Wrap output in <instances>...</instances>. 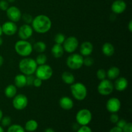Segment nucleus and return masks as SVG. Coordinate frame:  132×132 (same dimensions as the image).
Returning <instances> with one entry per match:
<instances>
[{
    "label": "nucleus",
    "instance_id": "nucleus-1",
    "mask_svg": "<svg viewBox=\"0 0 132 132\" xmlns=\"http://www.w3.org/2000/svg\"><path fill=\"white\" fill-rule=\"evenodd\" d=\"M32 27L34 30L38 34H45L50 30L52 23L49 17L44 14H40L33 18Z\"/></svg>",
    "mask_w": 132,
    "mask_h": 132
},
{
    "label": "nucleus",
    "instance_id": "nucleus-2",
    "mask_svg": "<svg viewBox=\"0 0 132 132\" xmlns=\"http://www.w3.org/2000/svg\"><path fill=\"white\" fill-rule=\"evenodd\" d=\"M37 66L35 59L26 57L19 61V69L21 73L25 76H29L34 74Z\"/></svg>",
    "mask_w": 132,
    "mask_h": 132
},
{
    "label": "nucleus",
    "instance_id": "nucleus-3",
    "mask_svg": "<svg viewBox=\"0 0 132 132\" xmlns=\"http://www.w3.org/2000/svg\"><path fill=\"white\" fill-rule=\"evenodd\" d=\"M70 92L72 96L77 101H83L86 99L88 94L87 88L83 83L73 82L70 86Z\"/></svg>",
    "mask_w": 132,
    "mask_h": 132
},
{
    "label": "nucleus",
    "instance_id": "nucleus-4",
    "mask_svg": "<svg viewBox=\"0 0 132 132\" xmlns=\"http://www.w3.org/2000/svg\"><path fill=\"white\" fill-rule=\"evenodd\" d=\"M14 49L17 54L20 56L28 57L33 51V46L27 40H19L14 45Z\"/></svg>",
    "mask_w": 132,
    "mask_h": 132
},
{
    "label": "nucleus",
    "instance_id": "nucleus-5",
    "mask_svg": "<svg viewBox=\"0 0 132 132\" xmlns=\"http://www.w3.org/2000/svg\"><path fill=\"white\" fill-rule=\"evenodd\" d=\"M84 57L81 54L72 53L67 57V65L71 70H79L83 66Z\"/></svg>",
    "mask_w": 132,
    "mask_h": 132
},
{
    "label": "nucleus",
    "instance_id": "nucleus-6",
    "mask_svg": "<svg viewBox=\"0 0 132 132\" xmlns=\"http://www.w3.org/2000/svg\"><path fill=\"white\" fill-rule=\"evenodd\" d=\"M53 75L52 68L48 64H42L37 66L35 72L36 77L40 79L42 81H47L50 79Z\"/></svg>",
    "mask_w": 132,
    "mask_h": 132
},
{
    "label": "nucleus",
    "instance_id": "nucleus-7",
    "mask_svg": "<svg viewBox=\"0 0 132 132\" xmlns=\"http://www.w3.org/2000/svg\"><path fill=\"white\" fill-rule=\"evenodd\" d=\"M92 119V113L88 109L83 108L77 112L76 116L77 123L80 126H86L89 125Z\"/></svg>",
    "mask_w": 132,
    "mask_h": 132
},
{
    "label": "nucleus",
    "instance_id": "nucleus-8",
    "mask_svg": "<svg viewBox=\"0 0 132 132\" xmlns=\"http://www.w3.org/2000/svg\"><path fill=\"white\" fill-rule=\"evenodd\" d=\"M113 84L111 81V80L104 79L100 81L97 86V91L100 95L103 96H107L109 95L113 92Z\"/></svg>",
    "mask_w": 132,
    "mask_h": 132
},
{
    "label": "nucleus",
    "instance_id": "nucleus-9",
    "mask_svg": "<svg viewBox=\"0 0 132 132\" xmlns=\"http://www.w3.org/2000/svg\"><path fill=\"white\" fill-rule=\"evenodd\" d=\"M12 99V106L17 110H23L28 106V99L24 94H16Z\"/></svg>",
    "mask_w": 132,
    "mask_h": 132
},
{
    "label": "nucleus",
    "instance_id": "nucleus-10",
    "mask_svg": "<svg viewBox=\"0 0 132 132\" xmlns=\"http://www.w3.org/2000/svg\"><path fill=\"white\" fill-rule=\"evenodd\" d=\"M62 45L64 52L69 54H72L78 48L79 41L77 37L74 36H70L65 39Z\"/></svg>",
    "mask_w": 132,
    "mask_h": 132
},
{
    "label": "nucleus",
    "instance_id": "nucleus-11",
    "mask_svg": "<svg viewBox=\"0 0 132 132\" xmlns=\"http://www.w3.org/2000/svg\"><path fill=\"white\" fill-rule=\"evenodd\" d=\"M34 30L32 26L28 24H24L18 30V34L20 39L27 40L32 37Z\"/></svg>",
    "mask_w": 132,
    "mask_h": 132
},
{
    "label": "nucleus",
    "instance_id": "nucleus-12",
    "mask_svg": "<svg viewBox=\"0 0 132 132\" xmlns=\"http://www.w3.org/2000/svg\"><path fill=\"white\" fill-rule=\"evenodd\" d=\"M6 14L9 20L14 23L19 21L21 18V12L19 8L15 6H9L6 10Z\"/></svg>",
    "mask_w": 132,
    "mask_h": 132
},
{
    "label": "nucleus",
    "instance_id": "nucleus-13",
    "mask_svg": "<svg viewBox=\"0 0 132 132\" xmlns=\"http://www.w3.org/2000/svg\"><path fill=\"white\" fill-rule=\"evenodd\" d=\"M106 108L110 113H117L121 108V101L117 97L110 98L106 102Z\"/></svg>",
    "mask_w": 132,
    "mask_h": 132
},
{
    "label": "nucleus",
    "instance_id": "nucleus-14",
    "mask_svg": "<svg viewBox=\"0 0 132 132\" xmlns=\"http://www.w3.org/2000/svg\"><path fill=\"white\" fill-rule=\"evenodd\" d=\"M3 33L8 36H14L18 32V26L14 22L9 21H6L1 26Z\"/></svg>",
    "mask_w": 132,
    "mask_h": 132
},
{
    "label": "nucleus",
    "instance_id": "nucleus-15",
    "mask_svg": "<svg viewBox=\"0 0 132 132\" xmlns=\"http://www.w3.org/2000/svg\"><path fill=\"white\" fill-rule=\"evenodd\" d=\"M126 9V3L123 0H116L111 6V10L115 14H121Z\"/></svg>",
    "mask_w": 132,
    "mask_h": 132
},
{
    "label": "nucleus",
    "instance_id": "nucleus-16",
    "mask_svg": "<svg viewBox=\"0 0 132 132\" xmlns=\"http://www.w3.org/2000/svg\"><path fill=\"white\" fill-rule=\"evenodd\" d=\"M113 87L117 91L123 92L126 90L128 86V81L124 77H118L116 79Z\"/></svg>",
    "mask_w": 132,
    "mask_h": 132
},
{
    "label": "nucleus",
    "instance_id": "nucleus-17",
    "mask_svg": "<svg viewBox=\"0 0 132 132\" xmlns=\"http://www.w3.org/2000/svg\"><path fill=\"white\" fill-rule=\"evenodd\" d=\"M94 46L90 41H85L80 46V54L83 57L90 56L93 52Z\"/></svg>",
    "mask_w": 132,
    "mask_h": 132
},
{
    "label": "nucleus",
    "instance_id": "nucleus-18",
    "mask_svg": "<svg viewBox=\"0 0 132 132\" xmlns=\"http://www.w3.org/2000/svg\"><path fill=\"white\" fill-rule=\"evenodd\" d=\"M59 104L62 109L64 110H70L73 108L74 103L70 97L68 96H63L59 100Z\"/></svg>",
    "mask_w": 132,
    "mask_h": 132
},
{
    "label": "nucleus",
    "instance_id": "nucleus-19",
    "mask_svg": "<svg viewBox=\"0 0 132 132\" xmlns=\"http://www.w3.org/2000/svg\"><path fill=\"white\" fill-rule=\"evenodd\" d=\"M14 85L19 88L27 86V76L23 73L16 75L14 77Z\"/></svg>",
    "mask_w": 132,
    "mask_h": 132
},
{
    "label": "nucleus",
    "instance_id": "nucleus-20",
    "mask_svg": "<svg viewBox=\"0 0 132 132\" xmlns=\"http://www.w3.org/2000/svg\"><path fill=\"white\" fill-rule=\"evenodd\" d=\"M51 53L52 54L53 57L56 59L61 58L63 57V54L64 53V48L62 45H59V44H55L53 45L51 49Z\"/></svg>",
    "mask_w": 132,
    "mask_h": 132
},
{
    "label": "nucleus",
    "instance_id": "nucleus-21",
    "mask_svg": "<svg viewBox=\"0 0 132 132\" xmlns=\"http://www.w3.org/2000/svg\"><path fill=\"white\" fill-rule=\"evenodd\" d=\"M102 52L105 56L112 57L115 53V48L110 43H105L102 46Z\"/></svg>",
    "mask_w": 132,
    "mask_h": 132
},
{
    "label": "nucleus",
    "instance_id": "nucleus-22",
    "mask_svg": "<svg viewBox=\"0 0 132 132\" xmlns=\"http://www.w3.org/2000/svg\"><path fill=\"white\" fill-rule=\"evenodd\" d=\"M120 69L117 67H111L106 72V77L110 80H115L120 76Z\"/></svg>",
    "mask_w": 132,
    "mask_h": 132
},
{
    "label": "nucleus",
    "instance_id": "nucleus-23",
    "mask_svg": "<svg viewBox=\"0 0 132 132\" xmlns=\"http://www.w3.org/2000/svg\"><path fill=\"white\" fill-rule=\"evenodd\" d=\"M61 79L64 83L70 85L75 82V81H76L73 74L70 72H63L61 75Z\"/></svg>",
    "mask_w": 132,
    "mask_h": 132
},
{
    "label": "nucleus",
    "instance_id": "nucleus-24",
    "mask_svg": "<svg viewBox=\"0 0 132 132\" xmlns=\"http://www.w3.org/2000/svg\"><path fill=\"white\" fill-rule=\"evenodd\" d=\"M5 96L9 99H12L17 94V87L14 85H9L5 89Z\"/></svg>",
    "mask_w": 132,
    "mask_h": 132
},
{
    "label": "nucleus",
    "instance_id": "nucleus-25",
    "mask_svg": "<svg viewBox=\"0 0 132 132\" xmlns=\"http://www.w3.org/2000/svg\"><path fill=\"white\" fill-rule=\"evenodd\" d=\"M38 128V123L36 120L30 119L27 121L24 125V130L28 132H34Z\"/></svg>",
    "mask_w": 132,
    "mask_h": 132
},
{
    "label": "nucleus",
    "instance_id": "nucleus-26",
    "mask_svg": "<svg viewBox=\"0 0 132 132\" xmlns=\"http://www.w3.org/2000/svg\"><path fill=\"white\" fill-rule=\"evenodd\" d=\"M32 46H33V50L39 54L43 53L46 50V45L43 41H37Z\"/></svg>",
    "mask_w": 132,
    "mask_h": 132
},
{
    "label": "nucleus",
    "instance_id": "nucleus-27",
    "mask_svg": "<svg viewBox=\"0 0 132 132\" xmlns=\"http://www.w3.org/2000/svg\"><path fill=\"white\" fill-rule=\"evenodd\" d=\"M7 132H25L24 128L18 124L10 125L8 128Z\"/></svg>",
    "mask_w": 132,
    "mask_h": 132
},
{
    "label": "nucleus",
    "instance_id": "nucleus-28",
    "mask_svg": "<svg viewBox=\"0 0 132 132\" xmlns=\"http://www.w3.org/2000/svg\"><path fill=\"white\" fill-rule=\"evenodd\" d=\"M35 60L37 65H42V64H46L47 62V57L43 53H41L37 55Z\"/></svg>",
    "mask_w": 132,
    "mask_h": 132
},
{
    "label": "nucleus",
    "instance_id": "nucleus-29",
    "mask_svg": "<svg viewBox=\"0 0 132 132\" xmlns=\"http://www.w3.org/2000/svg\"><path fill=\"white\" fill-rule=\"evenodd\" d=\"M65 39L66 37L63 34L57 33L55 36H54V42H55V44L63 45Z\"/></svg>",
    "mask_w": 132,
    "mask_h": 132
},
{
    "label": "nucleus",
    "instance_id": "nucleus-30",
    "mask_svg": "<svg viewBox=\"0 0 132 132\" xmlns=\"http://www.w3.org/2000/svg\"><path fill=\"white\" fill-rule=\"evenodd\" d=\"M21 19L23 20V22L25 23V24H31L33 20V17L31 14H28V13H24V14H22L21 18Z\"/></svg>",
    "mask_w": 132,
    "mask_h": 132
},
{
    "label": "nucleus",
    "instance_id": "nucleus-31",
    "mask_svg": "<svg viewBox=\"0 0 132 132\" xmlns=\"http://www.w3.org/2000/svg\"><path fill=\"white\" fill-rule=\"evenodd\" d=\"M0 122H1L2 126H3V127H9L10 125H11L12 119L9 116H5V117H2Z\"/></svg>",
    "mask_w": 132,
    "mask_h": 132
},
{
    "label": "nucleus",
    "instance_id": "nucleus-32",
    "mask_svg": "<svg viewBox=\"0 0 132 132\" xmlns=\"http://www.w3.org/2000/svg\"><path fill=\"white\" fill-rule=\"evenodd\" d=\"M96 76L98 79L100 80V81H102V80L104 79L106 77V70L104 69L100 68V69H99L97 71Z\"/></svg>",
    "mask_w": 132,
    "mask_h": 132
},
{
    "label": "nucleus",
    "instance_id": "nucleus-33",
    "mask_svg": "<svg viewBox=\"0 0 132 132\" xmlns=\"http://www.w3.org/2000/svg\"><path fill=\"white\" fill-rule=\"evenodd\" d=\"M94 60L92 57L90 56L85 57L83 59V65L87 67H90L94 64Z\"/></svg>",
    "mask_w": 132,
    "mask_h": 132
},
{
    "label": "nucleus",
    "instance_id": "nucleus-34",
    "mask_svg": "<svg viewBox=\"0 0 132 132\" xmlns=\"http://www.w3.org/2000/svg\"><path fill=\"white\" fill-rule=\"evenodd\" d=\"M9 7V2L6 0H0V10L6 11Z\"/></svg>",
    "mask_w": 132,
    "mask_h": 132
},
{
    "label": "nucleus",
    "instance_id": "nucleus-35",
    "mask_svg": "<svg viewBox=\"0 0 132 132\" xmlns=\"http://www.w3.org/2000/svg\"><path fill=\"white\" fill-rule=\"evenodd\" d=\"M119 119V116L117 114V113H111L110 116V121L113 124H116L117 122V121Z\"/></svg>",
    "mask_w": 132,
    "mask_h": 132
},
{
    "label": "nucleus",
    "instance_id": "nucleus-36",
    "mask_svg": "<svg viewBox=\"0 0 132 132\" xmlns=\"http://www.w3.org/2000/svg\"><path fill=\"white\" fill-rule=\"evenodd\" d=\"M77 132H92V130L88 125L86 126H81L77 130Z\"/></svg>",
    "mask_w": 132,
    "mask_h": 132
},
{
    "label": "nucleus",
    "instance_id": "nucleus-37",
    "mask_svg": "<svg viewBox=\"0 0 132 132\" xmlns=\"http://www.w3.org/2000/svg\"><path fill=\"white\" fill-rule=\"evenodd\" d=\"M27 76V86H32L36 77H34L33 75H29V76Z\"/></svg>",
    "mask_w": 132,
    "mask_h": 132
},
{
    "label": "nucleus",
    "instance_id": "nucleus-38",
    "mask_svg": "<svg viewBox=\"0 0 132 132\" xmlns=\"http://www.w3.org/2000/svg\"><path fill=\"white\" fill-rule=\"evenodd\" d=\"M122 132H132L131 122H127L125 126L122 128Z\"/></svg>",
    "mask_w": 132,
    "mask_h": 132
},
{
    "label": "nucleus",
    "instance_id": "nucleus-39",
    "mask_svg": "<svg viewBox=\"0 0 132 132\" xmlns=\"http://www.w3.org/2000/svg\"><path fill=\"white\" fill-rule=\"evenodd\" d=\"M43 83V81L41 80L40 79L37 78V77H35L34 81L33 82V86H34L36 88H39L41 87V85H42Z\"/></svg>",
    "mask_w": 132,
    "mask_h": 132
},
{
    "label": "nucleus",
    "instance_id": "nucleus-40",
    "mask_svg": "<svg viewBox=\"0 0 132 132\" xmlns=\"http://www.w3.org/2000/svg\"><path fill=\"white\" fill-rule=\"evenodd\" d=\"M126 123H127V122H126L125 119H119V121H117V122L116 123V125H117V127H119V128H120L122 129V128H123L124 126L126 125Z\"/></svg>",
    "mask_w": 132,
    "mask_h": 132
},
{
    "label": "nucleus",
    "instance_id": "nucleus-41",
    "mask_svg": "<svg viewBox=\"0 0 132 132\" xmlns=\"http://www.w3.org/2000/svg\"><path fill=\"white\" fill-rule=\"evenodd\" d=\"M109 132H122V129L117 127V126H114V127H113L112 128H111Z\"/></svg>",
    "mask_w": 132,
    "mask_h": 132
},
{
    "label": "nucleus",
    "instance_id": "nucleus-42",
    "mask_svg": "<svg viewBox=\"0 0 132 132\" xmlns=\"http://www.w3.org/2000/svg\"><path fill=\"white\" fill-rule=\"evenodd\" d=\"M128 29L129 30L130 32H132V21L130 20L128 24Z\"/></svg>",
    "mask_w": 132,
    "mask_h": 132
},
{
    "label": "nucleus",
    "instance_id": "nucleus-43",
    "mask_svg": "<svg viewBox=\"0 0 132 132\" xmlns=\"http://www.w3.org/2000/svg\"><path fill=\"white\" fill-rule=\"evenodd\" d=\"M44 132H55V131H54V129L51 128H46V130H45Z\"/></svg>",
    "mask_w": 132,
    "mask_h": 132
},
{
    "label": "nucleus",
    "instance_id": "nucleus-44",
    "mask_svg": "<svg viewBox=\"0 0 132 132\" xmlns=\"http://www.w3.org/2000/svg\"><path fill=\"white\" fill-rule=\"evenodd\" d=\"M4 63V59L2 55H0V67H1V66L3 65V64Z\"/></svg>",
    "mask_w": 132,
    "mask_h": 132
},
{
    "label": "nucleus",
    "instance_id": "nucleus-45",
    "mask_svg": "<svg viewBox=\"0 0 132 132\" xmlns=\"http://www.w3.org/2000/svg\"><path fill=\"white\" fill-rule=\"evenodd\" d=\"M3 117V113L2 110H1L0 109V121H1V119H2Z\"/></svg>",
    "mask_w": 132,
    "mask_h": 132
},
{
    "label": "nucleus",
    "instance_id": "nucleus-46",
    "mask_svg": "<svg viewBox=\"0 0 132 132\" xmlns=\"http://www.w3.org/2000/svg\"><path fill=\"white\" fill-rule=\"evenodd\" d=\"M3 34V31H2V28H1V26H0V37H1Z\"/></svg>",
    "mask_w": 132,
    "mask_h": 132
},
{
    "label": "nucleus",
    "instance_id": "nucleus-47",
    "mask_svg": "<svg viewBox=\"0 0 132 132\" xmlns=\"http://www.w3.org/2000/svg\"><path fill=\"white\" fill-rule=\"evenodd\" d=\"M3 39L1 38V37H0V46L3 45Z\"/></svg>",
    "mask_w": 132,
    "mask_h": 132
},
{
    "label": "nucleus",
    "instance_id": "nucleus-48",
    "mask_svg": "<svg viewBox=\"0 0 132 132\" xmlns=\"http://www.w3.org/2000/svg\"><path fill=\"white\" fill-rule=\"evenodd\" d=\"M0 132H5L3 128L1 126H0Z\"/></svg>",
    "mask_w": 132,
    "mask_h": 132
},
{
    "label": "nucleus",
    "instance_id": "nucleus-49",
    "mask_svg": "<svg viewBox=\"0 0 132 132\" xmlns=\"http://www.w3.org/2000/svg\"><path fill=\"white\" fill-rule=\"evenodd\" d=\"M9 3H13L15 1V0H6Z\"/></svg>",
    "mask_w": 132,
    "mask_h": 132
}]
</instances>
